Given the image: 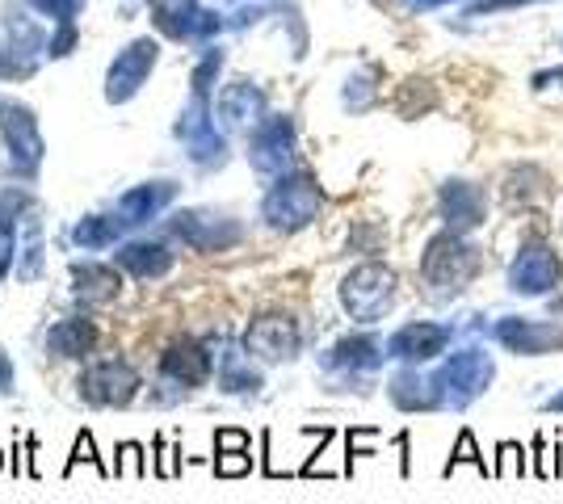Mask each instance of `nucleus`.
<instances>
[{
    "label": "nucleus",
    "instance_id": "15",
    "mask_svg": "<svg viewBox=\"0 0 563 504\" xmlns=\"http://www.w3.org/2000/svg\"><path fill=\"white\" fill-rule=\"evenodd\" d=\"M118 261H123L126 269H135L139 278H160V274L168 269V261H173V256L160 249V244H130Z\"/></svg>",
    "mask_w": 563,
    "mask_h": 504
},
{
    "label": "nucleus",
    "instance_id": "13",
    "mask_svg": "<svg viewBox=\"0 0 563 504\" xmlns=\"http://www.w3.org/2000/svg\"><path fill=\"white\" fill-rule=\"evenodd\" d=\"M164 375L186 382V387H198V382H207V375H211V357L193 345V341H182V345H173L164 353Z\"/></svg>",
    "mask_w": 563,
    "mask_h": 504
},
{
    "label": "nucleus",
    "instance_id": "25",
    "mask_svg": "<svg viewBox=\"0 0 563 504\" xmlns=\"http://www.w3.org/2000/svg\"><path fill=\"white\" fill-rule=\"evenodd\" d=\"M547 408H551V412H563V395H551V400H547Z\"/></svg>",
    "mask_w": 563,
    "mask_h": 504
},
{
    "label": "nucleus",
    "instance_id": "20",
    "mask_svg": "<svg viewBox=\"0 0 563 504\" xmlns=\"http://www.w3.org/2000/svg\"><path fill=\"white\" fill-rule=\"evenodd\" d=\"M215 471H220V475H245V471H252L249 450H240V454H220V458H215Z\"/></svg>",
    "mask_w": 563,
    "mask_h": 504
},
{
    "label": "nucleus",
    "instance_id": "10",
    "mask_svg": "<svg viewBox=\"0 0 563 504\" xmlns=\"http://www.w3.org/2000/svg\"><path fill=\"white\" fill-rule=\"evenodd\" d=\"M441 219L459 231L479 227L484 223V189L467 186V181H450L441 189Z\"/></svg>",
    "mask_w": 563,
    "mask_h": 504
},
{
    "label": "nucleus",
    "instance_id": "9",
    "mask_svg": "<svg viewBox=\"0 0 563 504\" xmlns=\"http://www.w3.org/2000/svg\"><path fill=\"white\" fill-rule=\"evenodd\" d=\"M446 341H450V328H441V324H408L391 337L387 349H391V357H404V362H429L446 349Z\"/></svg>",
    "mask_w": 563,
    "mask_h": 504
},
{
    "label": "nucleus",
    "instance_id": "19",
    "mask_svg": "<svg viewBox=\"0 0 563 504\" xmlns=\"http://www.w3.org/2000/svg\"><path fill=\"white\" fill-rule=\"evenodd\" d=\"M118 454H123V458H118V467H114L118 475H143L148 471V467H143V450H139L135 441H126Z\"/></svg>",
    "mask_w": 563,
    "mask_h": 504
},
{
    "label": "nucleus",
    "instance_id": "1",
    "mask_svg": "<svg viewBox=\"0 0 563 504\" xmlns=\"http://www.w3.org/2000/svg\"><path fill=\"white\" fill-rule=\"evenodd\" d=\"M475 269H479V252L471 249L463 236H454V231L429 240L425 261H421L425 282L438 286V290H463L475 278Z\"/></svg>",
    "mask_w": 563,
    "mask_h": 504
},
{
    "label": "nucleus",
    "instance_id": "11",
    "mask_svg": "<svg viewBox=\"0 0 563 504\" xmlns=\"http://www.w3.org/2000/svg\"><path fill=\"white\" fill-rule=\"evenodd\" d=\"M152 60H157V47H152V42H135L126 55H118V63L110 67V97H114V101H123V97L135 93V89H139V80L148 76Z\"/></svg>",
    "mask_w": 563,
    "mask_h": 504
},
{
    "label": "nucleus",
    "instance_id": "27",
    "mask_svg": "<svg viewBox=\"0 0 563 504\" xmlns=\"http://www.w3.org/2000/svg\"><path fill=\"white\" fill-rule=\"evenodd\" d=\"M0 467H4V458H0Z\"/></svg>",
    "mask_w": 563,
    "mask_h": 504
},
{
    "label": "nucleus",
    "instance_id": "14",
    "mask_svg": "<svg viewBox=\"0 0 563 504\" xmlns=\"http://www.w3.org/2000/svg\"><path fill=\"white\" fill-rule=\"evenodd\" d=\"M47 345L60 357H80L85 349L93 345V324L89 319H63L47 332Z\"/></svg>",
    "mask_w": 563,
    "mask_h": 504
},
{
    "label": "nucleus",
    "instance_id": "17",
    "mask_svg": "<svg viewBox=\"0 0 563 504\" xmlns=\"http://www.w3.org/2000/svg\"><path fill=\"white\" fill-rule=\"evenodd\" d=\"M76 463H93V467H97V471H101V475H110V467H105V463L97 458L93 438H89V433H80V438H76V450H72V463H67V471H72Z\"/></svg>",
    "mask_w": 563,
    "mask_h": 504
},
{
    "label": "nucleus",
    "instance_id": "16",
    "mask_svg": "<svg viewBox=\"0 0 563 504\" xmlns=\"http://www.w3.org/2000/svg\"><path fill=\"white\" fill-rule=\"evenodd\" d=\"M76 290L85 299H114L118 294V274L105 269V265H85V269H76Z\"/></svg>",
    "mask_w": 563,
    "mask_h": 504
},
{
    "label": "nucleus",
    "instance_id": "22",
    "mask_svg": "<svg viewBox=\"0 0 563 504\" xmlns=\"http://www.w3.org/2000/svg\"><path fill=\"white\" fill-rule=\"evenodd\" d=\"M215 441H220V450H227V454H240V450H249V433H236V429H220V433H215Z\"/></svg>",
    "mask_w": 563,
    "mask_h": 504
},
{
    "label": "nucleus",
    "instance_id": "3",
    "mask_svg": "<svg viewBox=\"0 0 563 504\" xmlns=\"http://www.w3.org/2000/svg\"><path fill=\"white\" fill-rule=\"evenodd\" d=\"M315 211H320V189L308 177L278 181L274 193L265 198V219L278 227H303L308 219H315Z\"/></svg>",
    "mask_w": 563,
    "mask_h": 504
},
{
    "label": "nucleus",
    "instance_id": "4",
    "mask_svg": "<svg viewBox=\"0 0 563 504\" xmlns=\"http://www.w3.org/2000/svg\"><path fill=\"white\" fill-rule=\"evenodd\" d=\"M560 274H563L560 256L551 249H542V244H530V249L517 252V261L509 269V286L517 294H547L551 286L560 282Z\"/></svg>",
    "mask_w": 563,
    "mask_h": 504
},
{
    "label": "nucleus",
    "instance_id": "23",
    "mask_svg": "<svg viewBox=\"0 0 563 504\" xmlns=\"http://www.w3.org/2000/svg\"><path fill=\"white\" fill-rule=\"evenodd\" d=\"M509 4H530V0H475L471 13L479 17V13H497V9H509Z\"/></svg>",
    "mask_w": 563,
    "mask_h": 504
},
{
    "label": "nucleus",
    "instance_id": "2",
    "mask_svg": "<svg viewBox=\"0 0 563 504\" xmlns=\"http://www.w3.org/2000/svg\"><path fill=\"white\" fill-rule=\"evenodd\" d=\"M396 299V274L387 265H358L341 286V303L353 319H378Z\"/></svg>",
    "mask_w": 563,
    "mask_h": 504
},
{
    "label": "nucleus",
    "instance_id": "21",
    "mask_svg": "<svg viewBox=\"0 0 563 504\" xmlns=\"http://www.w3.org/2000/svg\"><path fill=\"white\" fill-rule=\"evenodd\" d=\"M459 463H479V467H484V458L475 454V441H471V433L459 438V445H454V458H450V467H446V471H454ZM484 475H488V467H484Z\"/></svg>",
    "mask_w": 563,
    "mask_h": 504
},
{
    "label": "nucleus",
    "instance_id": "7",
    "mask_svg": "<svg viewBox=\"0 0 563 504\" xmlns=\"http://www.w3.org/2000/svg\"><path fill=\"white\" fill-rule=\"evenodd\" d=\"M497 341L513 353H551V349H563V328L538 324V319H501Z\"/></svg>",
    "mask_w": 563,
    "mask_h": 504
},
{
    "label": "nucleus",
    "instance_id": "8",
    "mask_svg": "<svg viewBox=\"0 0 563 504\" xmlns=\"http://www.w3.org/2000/svg\"><path fill=\"white\" fill-rule=\"evenodd\" d=\"M492 362H488V353H479V349H467V353H454L450 362H446V375H441V382H454V400L459 404H467V400H475L488 382H492Z\"/></svg>",
    "mask_w": 563,
    "mask_h": 504
},
{
    "label": "nucleus",
    "instance_id": "5",
    "mask_svg": "<svg viewBox=\"0 0 563 504\" xmlns=\"http://www.w3.org/2000/svg\"><path fill=\"white\" fill-rule=\"evenodd\" d=\"M139 387V375L126 362H101L89 375L80 378V395L89 404H126Z\"/></svg>",
    "mask_w": 563,
    "mask_h": 504
},
{
    "label": "nucleus",
    "instance_id": "18",
    "mask_svg": "<svg viewBox=\"0 0 563 504\" xmlns=\"http://www.w3.org/2000/svg\"><path fill=\"white\" fill-rule=\"evenodd\" d=\"M497 475H526V454H522V445L504 441V445H501V467H497Z\"/></svg>",
    "mask_w": 563,
    "mask_h": 504
},
{
    "label": "nucleus",
    "instance_id": "12",
    "mask_svg": "<svg viewBox=\"0 0 563 504\" xmlns=\"http://www.w3.org/2000/svg\"><path fill=\"white\" fill-rule=\"evenodd\" d=\"M290 152H295L290 123L274 118V123L257 135V143H252V164L265 168V173H270V168H286V164H290Z\"/></svg>",
    "mask_w": 563,
    "mask_h": 504
},
{
    "label": "nucleus",
    "instance_id": "24",
    "mask_svg": "<svg viewBox=\"0 0 563 504\" xmlns=\"http://www.w3.org/2000/svg\"><path fill=\"white\" fill-rule=\"evenodd\" d=\"M9 252H13V227L4 219L0 223V274H4V265H9Z\"/></svg>",
    "mask_w": 563,
    "mask_h": 504
},
{
    "label": "nucleus",
    "instance_id": "6",
    "mask_svg": "<svg viewBox=\"0 0 563 504\" xmlns=\"http://www.w3.org/2000/svg\"><path fill=\"white\" fill-rule=\"evenodd\" d=\"M245 349H252L265 362H282V357H290L299 349V328H295V319L265 315V319H257L245 332Z\"/></svg>",
    "mask_w": 563,
    "mask_h": 504
},
{
    "label": "nucleus",
    "instance_id": "26",
    "mask_svg": "<svg viewBox=\"0 0 563 504\" xmlns=\"http://www.w3.org/2000/svg\"><path fill=\"white\" fill-rule=\"evenodd\" d=\"M421 9H434V4H446V0H416Z\"/></svg>",
    "mask_w": 563,
    "mask_h": 504
}]
</instances>
